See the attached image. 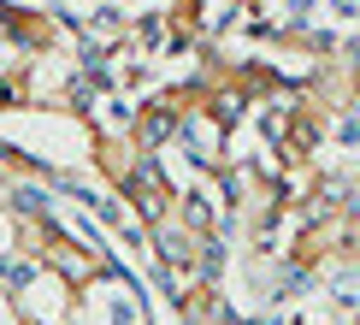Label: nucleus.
<instances>
[{
  "label": "nucleus",
  "mask_w": 360,
  "mask_h": 325,
  "mask_svg": "<svg viewBox=\"0 0 360 325\" xmlns=\"http://www.w3.org/2000/svg\"><path fill=\"white\" fill-rule=\"evenodd\" d=\"M172 130H177V125H172V113H166V107H148V113L136 118V142H142V148H160Z\"/></svg>",
  "instance_id": "obj_1"
},
{
  "label": "nucleus",
  "mask_w": 360,
  "mask_h": 325,
  "mask_svg": "<svg viewBox=\"0 0 360 325\" xmlns=\"http://www.w3.org/2000/svg\"><path fill=\"white\" fill-rule=\"evenodd\" d=\"M0 107H6V83H0Z\"/></svg>",
  "instance_id": "obj_2"
}]
</instances>
